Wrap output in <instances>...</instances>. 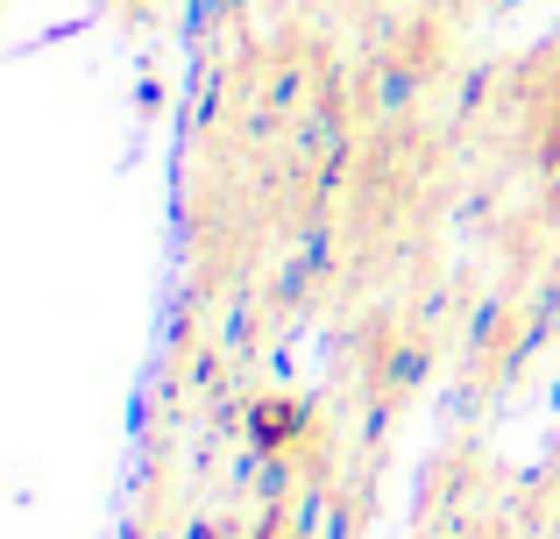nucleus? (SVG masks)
Instances as JSON below:
<instances>
[{"label":"nucleus","mask_w":560,"mask_h":539,"mask_svg":"<svg viewBox=\"0 0 560 539\" xmlns=\"http://www.w3.org/2000/svg\"><path fill=\"white\" fill-rule=\"evenodd\" d=\"M199 539H220V532H199Z\"/></svg>","instance_id":"f257e3e1"}]
</instances>
